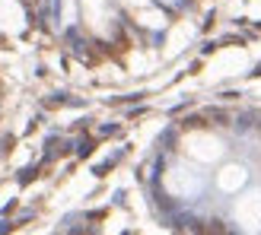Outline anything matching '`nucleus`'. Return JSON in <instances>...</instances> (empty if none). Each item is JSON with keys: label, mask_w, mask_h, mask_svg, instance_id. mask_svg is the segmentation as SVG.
<instances>
[{"label": "nucleus", "mask_w": 261, "mask_h": 235, "mask_svg": "<svg viewBox=\"0 0 261 235\" xmlns=\"http://www.w3.org/2000/svg\"><path fill=\"white\" fill-rule=\"evenodd\" d=\"M86 153H93V143H89V140L80 143V156H86Z\"/></svg>", "instance_id": "1"}]
</instances>
